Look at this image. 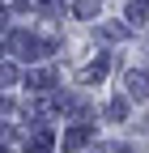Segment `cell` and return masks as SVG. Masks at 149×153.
<instances>
[{
    "label": "cell",
    "instance_id": "277c9868",
    "mask_svg": "<svg viewBox=\"0 0 149 153\" xmlns=\"http://www.w3.org/2000/svg\"><path fill=\"white\" fill-rule=\"evenodd\" d=\"M98 13V0H77V17H94Z\"/></svg>",
    "mask_w": 149,
    "mask_h": 153
},
{
    "label": "cell",
    "instance_id": "3957f363",
    "mask_svg": "<svg viewBox=\"0 0 149 153\" xmlns=\"http://www.w3.org/2000/svg\"><path fill=\"white\" fill-rule=\"evenodd\" d=\"M107 76V60H98V64H89L85 72H81V81H102Z\"/></svg>",
    "mask_w": 149,
    "mask_h": 153
},
{
    "label": "cell",
    "instance_id": "7a4b0ae2",
    "mask_svg": "<svg viewBox=\"0 0 149 153\" xmlns=\"http://www.w3.org/2000/svg\"><path fill=\"white\" fill-rule=\"evenodd\" d=\"M145 13H149V0H128V22H132V26L145 22Z\"/></svg>",
    "mask_w": 149,
    "mask_h": 153
},
{
    "label": "cell",
    "instance_id": "5b68a950",
    "mask_svg": "<svg viewBox=\"0 0 149 153\" xmlns=\"http://www.w3.org/2000/svg\"><path fill=\"white\" fill-rule=\"evenodd\" d=\"M13 76H17L13 68H0V85H9V81H13Z\"/></svg>",
    "mask_w": 149,
    "mask_h": 153
},
{
    "label": "cell",
    "instance_id": "6da1fadb",
    "mask_svg": "<svg viewBox=\"0 0 149 153\" xmlns=\"http://www.w3.org/2000/svg\"><path fill=\"white\" fill-rule=\"evenodd\" d=\"M124 85H128V94H132V98H141V102L149 98V72H128Z\"/></svg>",
    "mask_w": 149,
    "mask_h": 153
}]
</instances>
